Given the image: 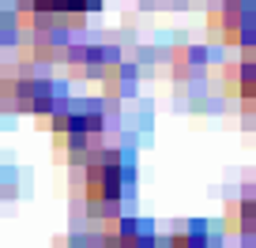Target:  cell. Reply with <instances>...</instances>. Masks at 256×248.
Listing matches in <instances>:
<instances>
[{
  "label": "cell",
  "instance_id": "obj_4",
  "mask_svg": "<svg viewBox=\"0 0 256 248\" xmlns=\"http://www.w3.org/2000/svg\"><path fill=\"white\" fill-rule=\"evenodd\" d=\"M208 26L215 38H226L230 45H252L256 41V0H215Z\"/></svg>",
  "mask_w": 256,
  "mask_h": 248
},
{
  "label": "cell",
  "instance_id": "obj_6",
  "mask_svg": "<svg viewBox=\"0 0 256 248\" xmlns=\"http://www.w3.org/2000/svg\"><path fill=\"white\" fill-rule=\"evenodd\" d=\"M226 226L241 237H256V184L241 188V196L226 207Z\"/></svg>",
  "mask_w": 256,
  "mask_h": 248
},
{
  "label": "cell",
  "instance_id": "obj_3",
  "mask_svg": "<svg viewBox=\"0 0 256 248\" xmlns=\"http://www.w3.org/2000/svg\"><path fill=\"white\" fill-rule=\"evenodd\" d=\"M0 102H12L16 109H26V113L53 117L68 102V87L60 79H53V75H42V72H16L0 87Z\"/></svg>",
  "mask_w": 256,
  "mask_h": 248
},
{
  "label": "cell",
  "instance_id": "obj_9",
  "mask_svg": "<svg viewBox=\"0 0 256 248\" xmlns=\"http://www.w3.org/2000/svg\"><path fill=\"white\" fill-rule=\"evenodd\" d=\"M234 94H238L241 102L256 105V56H252V53H248L245 60L234 68Z\"/></svg>",
  "mask_w": 256,
  "mask_h": 248
},
{
  "label": "cell",
  "instance_id": "obj_2",
  "mask_svg": "<svg viewBox=\"0 0 256 248\" xmlns=\"http://www.w3.org/2000/svg\"><path fill=\"white\" fill-rule=\"evenodd\" d=\"M53 139L64 151H94L106 132V113L98 102H68L53 113Z\"/></svg>",
  "mask_w": 256,
  "mask_h": 248
},
{
  "label": "cell",
  "instance_id": "obj_1",
  "mask_svg": "<svg viewBox=\"0 0 256 248\" xmlns=\"http://www.w3.org/2000/svg\"><path fill=\"white\" fill-rule=\"evenodd\" d=\"M136 184V154L124 147H94L83 166V200L90 215H117Z\"/></svg>",
  "mask_w": 256,
  "mask_h": 248
},
{
  "label": "cell",
  "instance_id": "obj_12",
  "mask_svg": "<svg viewBox=\"0 0 256 248\" xmlns=\"http://www.w3.org/2000/svg\"><path fill=\"white\" fill-rule=\"evenodd\" d=\"M0 117H4V102H0Z\"/></svg>",
  "mask_w": 256,
  "mask_h": 248
},
{
  "label": "cell",
  "instance_id": "obj_8",
  "mask_svg": "<svg viewBox=\"0 0 256 248\" xmlns=\"http://www.w3.org/2000/svg\"><path fill=\"white\" fill-rule=\"evenodd\" d=\"M98 0H26V8L34 11L38 19H72L90 11Z\"/></svg>",
  "mask_w": 256,
  "mask_h": 248
},
{
  "label": "cell",
  "instance_id": "obj_11",
  "mask_svg": "<svg viewBox=\"0 0 256 248\" xmlns=\"http://www.w3.org/2000/svg\"><path fill=\"white\" fill-rule=\"evenodd\" d=\"M12 26H16V11H12L8 4L0 0V41H4V38L12 34Z\"/></svg>",
  "mask_w": 256,
  "mask_h": 248
},
{
  "label": "cell",
  "instance_id": "obj_7",
  "mask_svg": "<svg viewBox=\"0 0 256 248\" xmlns=\"http://www.w3.org/2000/svg\"><path fill=\"white\" fill-rule=\"evenodd\" d=\"M166 248H222V237L208 222H184L170 233Z\"/></svg>",
  "mask_w": 256,
  "mask_h": 248
},
{
  "label": "cell",
  "instance_id": "obj_10",
  "mask_svg": "<svg viewBox=\"0 0 256 248\" xmlns=\"http://www.w3.org/2000/svg\"><path fill=\"white\" fill-rule=\"evenodd\" d=\"M68 248H117V245H113V237L106 230H94V233H76L68 241Z\"/></svg>",
  "mask_w": 256,
  "mask_h": 248
},
{
  "label": "cell",
  "instance_id": "obj_5",
  "mask_svg": "<svg viewBox=\"0 0 256 248\" xmlns=\"http://www.w3.org/2000/svg\"><path fill=\"white\" fill-rule=\"evenodd\" d=\"M113 237L117 248H154L158 245V230H154L151 218H140V215H120L113 222V230H106Z\"/></svg>",
  "mask_w": 256,
  "mask_h": 248
}]
</instances>
